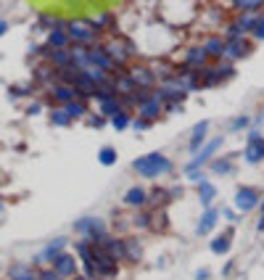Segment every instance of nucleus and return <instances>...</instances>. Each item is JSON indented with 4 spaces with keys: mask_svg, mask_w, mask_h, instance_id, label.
<instances>
[{
    "mask_svg": "<svg viewBox=\"0 0 264 280\" xmlns=\"http://www.w3.org/2000/svg\"><path fill=\"white\" fill-rule=\"evenodd\" d=\"M135 172H140L143 177H159V175H164L172 169V164H169V159L167 156H161V153H148V156H143V159H137L135 164Z\"/></svg>",
    "mask_w": 264,
    "mask_h": 280,
    "instance_id": "obj_1",
    "label": "nucleus"
},
{
    "mask_svg": "<svg viewBox=\"0 0 264 280\" xmlns=\"http://www.w3.org/2000/svg\"><path fill=\"white\" fill-rule=\"evenodd\" d=\"M264 159V138L259 132H248V145H246V161L248 164H256V161Z\"/></svg>",
    "mask_w": 264,
    "mask_h": 280,
    "instance_id": "obj_2",
    "label": "nucleus"
},
{
    "mask_svg": "<svg viewBox=\"0 0 264 280\" xmlns=\"http://www.w3.org/2000/svg\"><path fill=\"white\" fill-rule=\"evenodd\" d=\"M69 37H72L74 43L85 45L95 37V27H92L90 21H74V24H69Z\"/></svg>",
    "mask_w": 264,
    "mask_h": 280,
    "instance_id": "obj_3",
    "label": "nucleus"
},
{
    "mask_svg": "<svg viewBox=\"0 0 264 280\" xmlns=\"http://www.w3.org/2000/svg\"><path fill=\"white\" fill-rule=\"evenodd\" d=\"M77 230L85 233L88 240H92V243H98V240L106 235V228H103V222H100V220H80V222H77Z\"/></svg>",
    "mask_w": 264,
    "mask_h": 280,
    "instance_id": "obj_4",
    "label": "nucleus"
},
{
    "mask_svg": "<svg viewBox=\"0 0 264 280\" xmlns=\"http://www.w3.org/2000/svg\"><path fill=\"white\" fill-rule=\"evenodd\" d=\"M235 206L240 209V212H251L254 206H259V193H256L254 188H238Z\"/></svg>",
    "mask_w": 264,
    "mask_h": 280,
    "instance_id": "obj_5",
    "label": "nucleus"
},
{
    "mask_svg": "<svg viewBox=\"0 0 264 280\" xmlns=\"http://www.w3.org/2000/svg\"><path fill=\"white\" fill-rule=\"evenodd\" d=\"M88 58H90V66H100V69H111L114 66V58L106 53V48H92V50H88ZM88 69V66H85Z\"/></svg>",
    "mask_w": 264,
    "mask_h": 280,
    "instance_id": "obj_6",
    "label": "nucleus"
},
{
    "mask_svg": "<svg viewBox=\"0 0 264 280\" xmlns=\"http://www.w3.org/2000/svg\"><path fill=\"white\" fill-rule=\"evenodd\" d=\"M220 145H222V138H217V140H212V143H209L206 148H204V151H201L198 156H196V161H190V164H188V169H185V172H193V169H198L201 164H206V161L212 159V153H214L217 148H220Z\"/></svg>",
    "mask_w": 264,
    "mask_h": 280,
    "instance_id": "obj_7",
    "label": "nucleus"
},
{
    "mask_svg": "<svg viewBox=\"0 0 264 280\" xmlns=\"http://www.w3.org/2000/svg\"><path fill=\"white\" fill-rule=\"evenodd\" d=\"M53 264H56V272L61 278H69V275H74V270H77V264H74V256H69L61 251L56 259H53Z\"/></svg>",
    "mask_w": 264,
    "mask_h": 280,
    "instance_id": "obj_8",
    "label": "nucleus"
},
{
    "mask_svg": "<svg viewBox=\"0 0 264 280\" xmlns=\"http://www.w3.org/2000/svg\"><path fill=\"white\" fill-rule=\"evenodd\" d=\"M53 98H56L58 103H69V100L80 98V90H77L74 85L64 82V85H56V88H53Z\"/></svg>",
    "mask_w": 264,
    "mask_h": 280,
    "instance_id": "obj_9",
    "label": "nucleus"
},
{
    "mask_svg": "<svg viewBox=\"0 0 264 280\" xmlns=\"http://www.w3.org/2000/svg\"><path fill=\"white\" fill-rule=\"evenodd\" d=\"M48 58H50V64L56 69H64V66L72 64V50H69V48H50Z\"/></svg>",
    "mask_w": 264,
    "mask_h": 280,
    "instance_id": "obj_10",
    "label": "nucleus"
},
{
    "mask_svg": "<svg viewBox=\"0 0 264 280\" xmlns=\"http://www.w3.org/2000/svg\"><path fill=\"white\" fill-rule=\"evenodd\" d=\"M217 220H220V209H206L204 217H201V222H198V228H196V233L198 235H206V233L217 225Z\"/></svg>",
    "mask_w": 264,
    "mask_h": 280,
    "instance_id": "obj_11",
    "label": "nucleus"
},
{
    "mask_svg": "<svg viewBox=\"0 0 264 280\" xmlns=\"http://www.w3.org/2000/svg\"><path fill=\"white\" fill-rule=\"evenodd\" d=\"M64 246H66V240L64 238H56L53 243H48V246L43 248V254L37 256V262H53L61 251H64Z\"/></svg>",
    "mask_w": 264,
    "mask_h": 280,
    "instance_id": "obj_12",
    "label": "nucleus"
},
{
    "mask_svg": "<svg viewBox=\"0 0 264 280\" xmlns=\"http://www.w3.org/2000/svg\"><path fill=\"white\" fill-rule=\"evenodd\" d=\"M48 45H50V48H66V45H69V29H64V27L50 29Z\"/></svg>",
    "mask_w": 264,
    "mask_h": 280,
    "instance_id": "obj_13",
    "label": "nucleus"
},
{
    "mask_svg": "<svg viewBox=\"0 0 264 280\" xmlns=\"http://www.w3.org/2000/svg\"><path fill=\"white\" fill-rule=\"evenodd\" d=\"M254 24H256V16H254L251 11H246V16L240 19L238 24H232V27H230V35H232V37H235V35L240 37L243 32H248V29H254Z\"/></svg>",
    "mask_w": 264,
    "mask_h": 280,
    "instance_id": "obj_14",
    "label": "nucleus"
},
{
    "mask_svg": "<svg viewBox=\"0 0 264 280\" xmlns=\"http://www.w3.org/2000/svg\"><path fill=\"white\" fill-rule=\"evenodd\" d=\"M206 130H209V122H198V124H196V130H193V135H190V151H196V148H201V145H204Z\"/></svg>",
    "mask_w": 264,
    "mask_h": 280,
    "instance_id": "obj_15",
    "label": "nucleus"
},
{
    "mask_svg": "<svg viewBox=\"0 0 264 280\" xmlns=\"http://www.w3.org/2000/svg\"><path fill=\"white\" fill-rule=\"evenodd\" d=\"M132 82L140 85V88H151L153 85V72H148V69H135V72H130Z\"/></svg>",
    "mask_w": 264,
    "mask_h": 280,
    "instance_id": "obj_16",
    "label": "nucleus"
},
{
    "mask_svg": "<svg viewBox=\"0 0 264 280\" xmlns=\"http://www.w3.org/2000/svg\"><path fill=\"white\" fill-rule=\"evenodd\" d=\"M11 278L13 280H40L29 267H24V264H13V267H11Z\"/></svg>",
    "mask_w": 264,
    "mask_h": 280,
    "instance_id": "obj_17",
    "label": "nucleus"
},
{
    "mask_svg": "<svg viewBox=\"0 0 264 280\" xmlns=\"http://www.w3.org/2000/svg\"><path fill=\"white\" fill-rule=\"evenodd\" d=\"M145 201V190L143 188H130L127 193H124V204H130V206H140Z\"/></svg>",
    "mask_w": 264,
    "mask_h": 280,
    "instance_id": "obj_18",
    "label": "nucleus"
},
{
    "mask_svg": "<svg viewBox=\"0 0 264 280\" xmlns=\"http://www.w3.org/2000/svg\"><path fill=\"white\" fill-rule=\"evenodd\" d=\"M50 122L56 124V127H69V124H72V114H69L66 108H56V111H50Z\"/></svg>",
    "mask_w": 264,
    "mask_h": 280,
    "instance_id": "obj_19",
    "label": "nucleus"
},
{
    "mask_svg": "<svg viewBox=\"0 0 264 280\" xmlns=\"http://www.w3.org/2000/svg\"><path fill=\"white\" fill-rule=\"evenodd\" d=\"M159 108H161V98L156 95V98H148V100H145V103H143V116H145V119H153V116H156L159 114Z\"/></svg>",
    "mask_w": 264,
    "mask_h": 280,
    "instance_id": "obj_20",
    "label": "nucleus"
},
{
    "mask_svg": "<svg viewBox=\"0 0 264 280\" xmlns=\"http://www.w3.org/2000/svg\"><path fill=\"white\" fill-rule=\"evenodd\" d=\"M100 108H103V114L111 119L114 114H119L122 111V103L116 100V95H111V98H106V100H100Z\"/></svg>",
    "mask_w": 264,
    "mask_h": 280,
    "instance_id": "obj_21",
    "label": "nucleus"
},
{
    "mask_svg": "<svg viewBox=\"0 0 264 280\" xmlns=\"http://www.w3.org/2000/svg\"><path fill=\"white\" fill-rule=\"evenodd\" d=\"M246 50H248V45L243 40H232L227 48H224V56H227V58H238V56H243Z\"/></svg>",
    "mask_w": 264,
    "mask_h": 280,
    "instance_id": "obj_22",
    "label": "nucleus"
},
{
    "mask_svg": "<svg viewBox=\"0 0 264 280\" xmlns=\"http://www.w3.org/2000/svg\"><path fill=\"white\" fill-rule=\"evenodd\" d=\"M214 196H217V190H214L212 183H198V198H201V204H212Z\"/></svg>",
    "mask_w": 264,
    "mask_h": 280,
    "instance_id": "obj_23",
    "label": "nucleus"
},
{
    "mask_svg": "<svg viewBox=\"0 0 264 280\" xmlns=\"http://www.w3.org/2000/svg\"><path fill=\"white\" fill-rule=\"evenodd\" d=\"M106 53H108V56H111V58L116 61V64H122V61H127V56H130L132 50H124L122 45H116V43H111V45H108V48H106Z\"/></svg>",
    "mask_w": 264,
    "mask_h": 280,
    "instance_id": "obj_24",
    "label": "nucleus"
},
{
    "mask_svg": "<svg viewBox=\"0 0 264 280\" xmlns=\"http://www.w3.org/2000/svg\"><path fill=\"white\" fill-rule=\"evenodd\" d=\"M212 251L214 254H227L230 251V235H220L212 240Z\"/></svg>",
    "mask_w": 264,
    "mask_h": 280,
    "instance_id": "obj_25",
    "label": "nucleus"
},
{
    "mask_svg": "<svg viewBox=\"0 0 264 280\" xmlns=\"http://www.w3.org/2000/svg\"><path fill=\"white\" fill-rule=\"evenodd\" d=\"M111 124H114V130H124V127L130 124V114L122 108L119 114H114V116H111Z\"/></svg>",
    "mask_w": 264,
    "mask_h": 280,
    "instance_id": "obj_26",
    "label": "nucleus"
},
{
    "mask_svg": "<svg viewBox=\"0 0 264 280\" xmlns=\"http://www.w3.org/2000/svg\"><path fill=\"white\" fill-rule=\"evenodd\" d=\"M204 58H206V48H196V50H190V53H188V66H193V64L201 66V64H204Z\"/></svg>",
    "mask_w": 264,
    "mask_h": 280,
    "instance_id": "obj_27",
    "label": "nucleus"
},
{
    "mask_svg": "<svg viewBox=\"0 0 264 280\" xmlns=\"http://www.w3.org/2000/svg\"><path fill=\"white\" fill-rule=\"evenodd\" d=\"M98 161L103 167H111L114 161H116V151L114 148H100V156H98Z\"/></svg>",
    "mask_w": 264,
    "mask_h": 280,
    "instance_id": "obj_28",
    "label": "nucleus"
},
{
    "mask_svg": "<svg viewBox=\"0 0 264 280\" xmlns=\"http://www.w3.org/2000/svg\"><path fill=\"white\" fill-rule=\"evenodd\" d=\"M64 108H66V111L69 114H72V119H74V116H82L85 114V103H80V100H69V103H64Z\"/></svg>",
    "mask_w": 264,
    "mask_h": 280,
    "instance_id": "obj_29",
    "label": "nucleus"
},
{
    "mask_svg": "<svg viewBox=\"0 0 264 280\" xmlns=\"http://www.w3.org/2000/svg\"><path fill=\"white\" fill-rule=\"evenodd\" d=\"M224 53V43L222 40H212L206 45V56H222Z\"/></svg>",
    "mask_w": 264,
    "mask_h": 280,
    "instance_id": "obj_30",
    "label": "nucleus"
},
{
    "mask_svg": "<svg viewBox=\"0 0 264 280\" xmlns=\"http://www.w3.org/2000/svg\"><path fill=\"white\" fill-rule=\"evenodd\" d=\"M235 5L240 11H256L262 5V0H235Z\"/></svg>",
    "mask_w": 264,
    "mask_h": 280,
    "instance_id": "obj_31",
    "label": "nucleus"
},
{
    "mask_svg": "<svg viewBox=\"0 0 264 280\" xmlns=\"http://www.w3.org/2000/svg\"><path fill=\"white\" fill-rule=\"evenodd\" d=\"M214 172L217 175H227V172H232V164L230 161H214Z\"/></svg>",
    "mask_w": 264,
    "mask_h": 280,
    "instance_id": "obj_32",
    "label": "nucleus"
},
{
    "mask_svg": "<svg viewBox=\"0 0 264 280\" xmlns=\"http://www.w3.org/2000/svg\"><path fill=\"white\" fill-rule=\"evenodd\" d=\"M254 35L259 37V40H264V19H256V24H254Z\"/></svg>",
    "mask_w": 264,
    "mask_h": 280,
    "instance_id": "obj_33",
    "label": "nucleus"
},
{
    "mask_svg": "<svg viewBox=\"0 0 264 280\" xmlns=\"http://www.w3.org/2000/svg\"><path fill=\"white\" fill-rule=\"evenodd\" d=\"M40 280H61V275H58L56 270H53V272H43V275H40Z\"/></svg>",
    "mask_w": 264,
    "mask_h": 280,
    "instance_id": "obj_34",
    "label": "nucleus"
},
{
    "mask_svg": "<svg viewBox=\"0 0 264 280\" xmlns=\"http://www.w3.org/2000/svg\"><path fill=\"white\" fill-rule=\"evenodd\" d=\"M5 32H8V21H5V19H0V37H3Z\"/></svg>",
    "mask_w": 264,
    "mask_h": 280,
    "instance_id": "obj_35",
    "label": "nucleus"
},
{
    "mask_svg": "<svg viewBox=\"0 0 264 280\" xmlns=\"http://www.w3.org/2000/svg\"><path fill=\"white\" fill-rule=\"evenodd\" d=\"M246 124H248V119H235V122H232V127L240 130V127H246Z\"/></svg>",
    "mask_w": 264,
    "mask_h": 280,
    "instance_id": "obj_36",
    "label": "nucleus"
},
{
    "mask_svg": "<svg viewBox=\"0 0 264 280\" xmlns=\"http://www.w3.org/2000/svg\"><path fill=\"white\" fill-rule=\"evenodd\" d=\"M196 278H198V280H206V278H209V270H198Z\"/></svg>",
    "mask_w": 264,
    "mask_h": 280,
    "instance_id": "obj_37",
    "label": "nucleus"
},
{
    "mask_svg": "<svg viewBox=\"0 0 264 280\" xmlns=\"http://www.w3.org/2000/svg\"><path fill=\"white\" fill-rule=\"evenodd\" d=\"M222 214H224V220H230V222H235V214H232V212H230V209H224V212H222Z\"/></svg>",
    "mask_w": 264,
    "mask_h": 280,
    "instance_id": "obj_38",
    "label": "nucleus"
},
{
    "mask_svg": "<svg viewBox=\"0 0 264 280\" xmlns=\"http://www.w3.org/2000/svg\"><path fill=\"white\" fill-rule=\"evenodd\" d=\"M145 124H148L145 119H137V122H135V127H137V130H145Z\"/></svg>",
    "mask_w": 264,
    "mask_h": 280,
    "instance_id": "obj_39",
    "label": "nucleus"
},
{
    "mask_svg": "<svg viewBox=\"0 0 264 280\" xmlns=\"http://www.w3.org/2000/svg\"><path fill=\"white\" fill-rule=\"evenodd\" d=\"M256 230H259V233H264V214H262V220H259V225H256Z\"/></svg>",
    "mask_w": 264,
    "mask_h": 280,
    "instance_id": "obj_40",
    "label": "nucleus"
},
{
    "mask_svg": "<svg viewBox=\"0 0 264 280\" xmlns=\"http://www.w3.org/2000/svg\"><path fill=\"white\" fill-rule=\"evenodd\" d=\"M259 209H262V214H264V201H262V204H259Z\"/></svg>",
    "mask_w": 264,
    "mask_h": 280,
    "instance_id": "obj_41",
    "label": "nucleus"
},
{
    "mask_svg": "<svg viewBox=\"0 0 264 280\" xmlns=\"http://www.w3.org/2000/svg\"><path fill=\"white\" fill-rule=\"evenodd\" d=\"M77 280H90V278H77Z\"/></svg>",
    "mask_w": 264,
    "mask_h": 280,
    "instance_id": "obj_42",
    "label": "nucleus"
}]
</instances>
